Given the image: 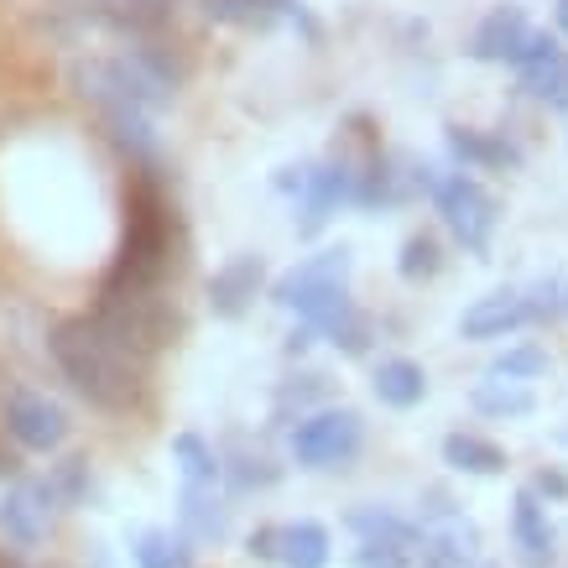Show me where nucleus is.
Returning a JSON list of instances; mask_svg holds the SVG:
<instances>
[{"mask_svg": "<svg viewBox=\"0 0 568 568\" xmlns=\"http://www.w3.org/2000/svg\"><path fill=\"white\" fill-rule=\"evenodd\" d=\"M17 475H21V459L6 444H0V480H17Z\"/></svg>", "mask_w": 568, "mask_h": 568, "instance_id": "35", "label": "nucleus"}, {"mask_svg": "<svg viewBox=\"0 0 568 568\" xmlns=\"http://www.w3.org/2000/svg\"><path fill=\"white\" fill-rule=\"evenodd\" d=\"M371 392H376L381 407H396V413H413L417 402L428 396V371L407 355H396V361H381L376 376H371Z\"/></svg>", "mask_w": 568, "mask_h": 568, "instance_id": "12", "label": "nucleus"}, {"mask_svg": "<svg viewBox=\"0 0 568 568\" xmlns=\"http://www.w3.org/2000/svg\"><path fill=\"white\" fill-rule=\"evenodd\" d=\"M552 110H568V73H564V84H558V94H552Z\"/></svg>", "mask_w": 568, "mask_h": 568, "instance_id": "37", "label": "nucleus"}, {"mask_svg": "<svg viewBox=\"0 0 568 568\" xmlns=\"http://www.w3.org/2000/svg\"><path fill=\"white\" fill-rule=\"evenodd\" d=\"M334 537L324 521H282L276 527V564L282 568H328Z\"/></svg>", "mask_w": 568, "mask_h": 568, "instance_id": "14", "label": "nucleus"}, {"mask_svg": "<svg viewBox=\"0 0 568 568\" xmlns=\"http://www.w3.org/2000/svg\"><path fill=\"white\" fill-rule=\"evenodd\" d=\"M552 17H558V32L568 37V0H558V6H552Z\"/></svg>", "mask_w": 568, "mask_h": 568, "instance_id": "38", "label": "nucleus"}, {"mask_svg": "<svg viewBox=\"0 0 568 568\" xmlns=\"http://www.w3.org/2000/svg\"><path fill=\"white\" fill-rule=\"evenodd\" d=\"M564 73H568V58L558 52V58H548V63L521 69V89H527V94H542V100H552V94H558V84H564Z\"/></svg>", "mask_w": 568, "mask_h": 568, "instance_id": "29", "label": "nucleus"}, {"mask_svg": "<svg viewBox=\"0 0 568 568\" xmlns=\"http://www.w3.org/2000/svg\"><path fill=\"white\" fill-rule=\"evenodd\" d=\"M511 548H517L521 568H552V558H558V527L548 521V506L527 485L511 496Z\"/></svg>", "mask_w": 568, "mask_h": 568, "instance_id": "9", "label": "nucleus"}, {"mask_svg": "<svg viewBox=\"0 0 568 568\" xmlns=\"http://www.w3.org/2000/svg\"><path fill=\"white\" fill-rule=\"evenodd\" d=\"M444 465L459 469V475H506V448L490 444V438H480V433H448L444 438Z\"/></svg>", "mask_w": 568, "mask_h": 568, "instance_id": "16", "label": "nucleus"}, {"mask_svg": "<svg viewBox=\"0 0 568 568\" xmlns=\"http://www.w3.org/2000/svg\"><path fill=\"white\" fill-rule=\"evenodd\" d=\"M48 349L89 407H100L110 417H131L146 402V365L131 361L89 313L58 318L48 334Z\"/></svg>", "mask_w": 568, "mask_h": 568, "instance_id": "1", "label": "nucleus"}, {"mask_svg": "<svg viewBox=\"0 0 568 568\" xmlns=\"http://www.w3.org/2000/svg\"><path fill=\"white\" fill-rule=\"evenodd\" d=\"M245 552L256 564H276V527H256V532L245 537Z\"/></svg>", "mask_w": 568, "mask_h": 568, "instance_id": "34", "label": "nucleus"}, {"mask_svg": "<svg viewBox=\"0 0 568 568\" xmlns=\"http://www.w3.org/2000/svg\"><path fill=\"white\" fill-rule=\"evenodd\" d=\"M345 527L361 537V542H371V537H423V527L407 517H396L392 506H355L345 517Z\"/></svg>", "mask_w": 568, "mask_h": 568, "instance_id": "23", "label": "nucleus"}, {"mask_svg": "<svg viewBox=\"0 0 568 568\" xmlns=\"http://www.w3.org/2000/svg\"><path fill=\"white\" fill-rule=\"evenodd\" d=\"M136 568H193V542L173 527H141L131 542Z\"/></svg>", "mask_w": 568, "mask_h": 568, "instance_id": "18", "label": "nucleus"}, {"mask_svg": "<svg viewBox=\"0 0 568 568\" xmlns=\"http://www.w3.org/2000/svg\"><path fill=\"white\" fill-rule=\"evenodd\" d=\"M438 266H444V256H438V241H433V235H407L402 256H396V272L407 276V282H423V276H433Z\"/></svg>", "mask_w": 568, "mask_h": 568, "instance_id": "26", "label": "nucleus"}, {"mask_svg": "<svg viewBox=\"0 0 568 568\" xmlns=\"http://www.w3.org/2000/svg\"><path fill=\"white\" fill-rule=\"evenodd\" d=\"M417 568H433V564H417Z\"/></svg>", "mask_w": 568, "mask_h": 568, "instance_id": "42", "label": "nucleus"}, {"mask_svg": "<svg viewBox=\"0 0 568 568\" xmlns=\"http://www.w3.org/2000/svg\"><path fill=\"white\" fill-rule=\"evenodd\" d=\"M328 339H334V345L345 349V355H365V345H371V318L349 308L345 318H339V324L328 328Z\"/></svg>", "mask_w": 568, "mask_h": 568, "instance_id": "30", "label": "nucleus"}, {"mask_svg": "<svg viewBox=\"0 0 568 568\" xmlns=\"http://www.w3.org/2000/svg\"><path fill=\"white\" fill-rule=\"evenodd\" d=\"M52 517H58V500L48 496L42 480H21L17 475L0 490V532L11 537L17 548H37L52 532Z\"/></svg>", "mask_w": 568, "mask_h": 568, "instance_id": "8", "label": "nucleus"}, {"mask_svg": "<svg viewBox=\"0 0 568 568\" xmlns=\"http://www.w3.org/2000/svg\"><path fill=\"white\" fill-rule=\"evenodd\" d=\"M527 490H532L542 506H548V500H568V475H564L558 465H542V469L532 475V485H527Z\"/></svg>", "mask_w": 568, "mask_h": 568, "instance_id": "33", "label": "nucleus"}, {"mask_svg": "<svg viewBox=\"0 0 568 568\" xmlns=\"http://www.w3.org/2000/svg\"><path fill=\"white\" fill-rule=\"evenodd\" d=\"M558 52H564L558 48V37L532 27V32L517 42V52H511V69H532V63H548V58H558Z\"/></svg>", "mask_w": 568, "mask_h": 568, "instance_id": "31", "label": "nucleus"}, {"mask_svg": "<svg viewBox=\"0 0 568 568\" xmlns=\"http://www.w3.org/2000/svg\"><path fill=\"white\" fill-rule=\"evenodd\" d=\"M17 392V381H11V371H6V361H0V402H6V396Z\"/></svg>", "mask_w": 568, "mask_h": 568, "instance_id": "36", "label": "nucleus"}, {"mask_svg": "<svg viewBox=\"0 0 568 568\" xmlns=\"http://www.w3.org/2000/svg\"><path fill=\"white\" fill-rule=\"evenodd\" d=\"M558 444H568V428H564V433H558Z\"/></svg>", "mask_w": 568, "mask_h": 568, "instance_id": "40", "label": "nucleus"}, {"mask_svg": "<svg viewBox=\"0 0 568 568\" xmlns=\"http://www.w3.org/2000/svg\"><path fill=\"white\" fill-rule=\"evenodd\" d=\"M173 459H178V469H183V485H204V490H214V485L224 480L220 454H214L199 433H178V438H173Z\"/></svg>", "mask_w": 568, "mask_h": 568, "instance_id": "21", "label": "nucleus"}, {"mask_svg": "<svg viewBox=\"0 0 568 568\" xmlns=\"http://www.w3.org/2000/svg\"><path fill=\"white\" fill-rule=\"evenodd\" d=\"M480 568H496V564H480Z\"/></svg>", "mask_w": 568, "mask_h": 568, "instance_id": "43", "label": "nucleus"}, {"mask_svg": "<svg viewBox=\"0 0 568 568\" xmlns=\"http://www.w3.org/2000/svg\"><path fill=\"white\" fill-rule=\"evenodd\" d=\"M345 272H349V251L345 245H334V251H318V256L297 261L293 272L276 276L272 297L282 303V308H293L313 334H328V328L355 308L349 293H345Z\"/></svg>", "mask_w": 568, "mask_h": 568, "instance_id": "4", "label": "nucleus"}, {"mask_svg": "<svg viewBox=\"0 0 568 568\" xmlns=\"http://www.w3.org/2000/svg\"><path fill=\"white\" fill-rule=\"evenodd\" d=\"M365 444V417L355 407H318L303 413L297 428L287 433L297 469H345Z\"/></svg>", "mask_w": 568, "mask_h": 568, "instance_id": "5", "label": "nucleus"}, {"mask_svg": "<svg viewBox=\"0 0 568 568\" xmlns=\"http://www.w3.org/2000/svg\"><path fill=\"white\" fill-rule=\"evenodd\" d=\"M209 21H241V27H256V21L276 17V0H204Z\"/></svg>", "mask_w": 568, "mask_h": 568, "instance_id": "27", "label": "nucleus"}, {"mask_svg": "<svg viewBox=\"0 0 568 568\" xmlns=\"http://www.w3.org/2000/svg\"><path fill=\"white\" fill-rule=\"evenodd\" d=\"M324 392H328L324 376H293L287 386H282V392H276V402H282V407H293V402H297V413H303L313 396H324Z\"/></svg>", "mask_w": 568, "mask_h": 568, "instance_id": "32", "label": "nucleus"}, {"mask_svg": "<svg viewBox=\"0 0 568 568\" xmlns=\"http://www.w3.org/2000/svg\"><path fill=\"white\" fill-rule=\"evenodd\" d=\"M0 568H21V558H17V552H6V548H0Z\"/></svg>", "mask_w": 568, "mask_h": 568, "instance_id": "39", "label": "nucleus"}, {"mask_svg": "<svg viewBox=\"0 0 568 568\" xmlns=\"http://www.w3.org/2000/svg\"><path fill=\"white\" fill-rule=\"evenodd\" d=\"M0 423L11 433V444L27 448V454H58L69 444V413L48 392H32V386H17L0 402Z\"/></svg>", "mask_w": 568, "mask_h": 568, "instance_id": "6", "label": "nucleus"}, {"mask_svg": "<svg viewBox=\"0 0 568 568\" xmlns=\"http://www.w3.org/2000/svg\"><path fill=\"white\" fill-rule=\"evenodd\" d=\"M548 371V349L542 345H517V349H506V355H496L490 361V376H500V381H537Z\"/></svg>", "mask_w": 568, "mask_h": 568, "instance_id": "24", "label": "nucleus"}, {"mask_svg": "<svg viewBox=\"0 0 568 568\" xmlns=\"http://www.w3.org/2000/svg\"><path fill=\"white\" fill-rule=\"evenodd\" d=\"M48 496L58 500V511H73V506H84L89 500V459L84 454H69V459H58L48 469Z\"/></svg>", "mask_w": 568, "mask_h": 568, "instance_id": "22", "label": "nucleus"}, {"mask_svg": "<svg viewBox=\"0 0 568 568\" xmlns=\"http://www.w3.org/2000/svg\"><path fill=\"white\" fill-rule=\"evenodd\" d=\"M469 407L480 417H527L537 407L532 386H521V381H500V376H485L475 392H469Z\"/></svg>", "mask_w": 568, "mask_h": 568, "instance_id": "19", "label": "nucleus"}, {"mask_svg": "<svg viewBox=\"0 0 568 568\" xmlns=\"http://www.w3.org/2000/svg\"><path fill=\"white\" fill-rule=\"evenodd\" d=\"M173 272V214L156 189L152 168H131L125 178V235L100 293H156Z\"/></svg>", "mask_w": 568, "mask_h": 568, "instance_id": "2", "label": "nucleus"}, {"mask_svg": "<svg viewBox=\"0 0 568 568\" xmlns=\"http://www.w3.org/2000/svg\"><path fill=\"white\" fill-rule=\"evenodd\" d=\"M448 146H454V156L469 162V168H511V162H517V146H511V141L469 131V125H448Z\"/></svg>", "mask_w": 568, "mask_h": 568, "instance_id": "20", "label": "nucleus"}, {"mask_svg": "<svg viewBox=\"0 0 568 568\" xmlns=\"http://www.w3.org/2000/svg\"><path fill=\"white\" fill-rule=\"evenodd\" d=\"M79 6H84L89 17L121 27V32H152L173 11V0H79Z\"/></svg>", "mask_w": 568, "mask_h": 568, "instance_id": "17", "label": "nucleus"}, {"mask_svg": "<svg viewBox=\"0 0 568 568\" xmlns=\"http://www.w3.org/2000/svg\"><path fill=\"white\" fill-rule=\"evenodd\" d=\"M564 313H568V287H564Z\"/></svg>", "mask_w": 568, "mask_h": 568, "instance_id": "41", "label": "nucleus"}, {"mask_svg": "<svg viewBox=\"0 0 568 568\" xmlns=\"http://www.w3.org/2000/svg\"><path fill=\"white\" fill-rule=\"evenodd\" d=\"M178 517H183V537L189 542H224L230 537V506L214 490H204V485H183Z\"/></svg>", "mask_w": 568, "mask_h": 568, "instance_id": "13", "label": "nucleus"}, {"mask_svg": "<svg viewBox=\"0 0 568 568\" xmlns=\"http://www.w3.org/2000/svg\"><path fill=\"white\" fill-rule=\"evenodd\" d=\"M521 313H527V324H552L564 313V287L558 282H532L521 293Z\"/></svg>", "mask_w": 568, "mask_h": 568, "instance_id": "28", "label": "nucleus"}, {"mask_svg": "<svg viewBox=\"0 0 568 568\" xmlns=\"http://www.w3.org/2000/svg\"><path fill=\"white\" fill-rule=\"evenodd\" d=\"M89 318L141 365L152 361V355H162L183 334V313H178L173 297H162V293H100Z\"/></svg>", "mask_w": 568, "mask_h": 568, "instance_id": "3", "label": "nucleus"}, {"mask_svg": "<svg viewBox=\"0 0 568 568\" xmlns=\"http://www.w3.org/2000/svg\"><path fill=\"white\" fill-rule=\"evenodd\" d=\"M224 465V459H220ZM276 475H282V469L272 465V459H266V454H230V465H224V480L235 485V490H256V485H276Z\"/></svg>", "mask_w": 568, "mask_h": 568, "instance_id": "25", "label": "nucleus"}, {"mask_svg": "<svg viewBox=\"0 0 568 568\" xmlns=\"http://www.w3.org/2000/svg\"><path fill=\"white\" fill-rule=\"evenodd\" d=\"M261 276H266L261 256H235V261H224L220 272H214V282H209V308L220 313V318H241V313L251 308V297H256Z\"/></svg>", "mask_w": 568, "mask_h": 568, "instance_id": "10", "label": "nucleus"}, {"mask_svg": "<svg viewBox=\"0 0 568 568\" xmlns=\"http://www.w3.org/2000/svg\"><path fill=\"white\" fill-rule=\"evenodd\" d=\"M433 204L444 214V224L459 235V245L469 251H485L490 245V230H496V199L465 173H448L438 178V189H433Z\"/></svg>", "mask_w": 568, "mask_h": 568, "instance_id": "7", "label": "nucleus"}, {"mask_svg": "<svg viewBox=\"0 0 568 568\" xmlns=\"http://www.w3.org/2000/svg\"><path fill=\"white\" fill-rule=\"evenodd\" d=\"M527 32H532V27H527V11H521V6H496V11L475 27V37H469V58H480V63H511V52H517V42Z\"/></svg>", "mask_w": 568, "mask_h": 568, "instance_id": "11", "label": "nucleus"}, {"mask_svg": "<svg viewBox=\"0 0 568 568\" xmlns=\"http://www.w3.org/2000/svg\"><path fill=\"white\" fill-rule=\"evenodd\" d=\"M521 324H527L521 293H490V297H480L475 308H465L459 334H465V339H500V334H511V328H521Z\"/></svg>", "mask_w": 568, "mask_h": 568, "instance_id": "15", "label": "nucleus"}]
</instances>
